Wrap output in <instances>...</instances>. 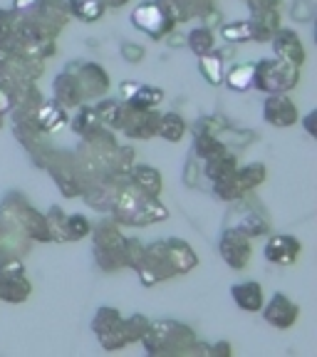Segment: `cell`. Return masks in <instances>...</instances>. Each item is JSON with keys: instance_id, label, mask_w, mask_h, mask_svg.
Wrapping results in <instances>:
<instances>
[{"instance_id": "4", "label": "cell", "mask_w": 317, "mask_h": 357, "mask_svg": "<svg viewBox=\"0 0 317 357\" xmlns=\"http://www.w3.org/2000/svg\"><path fill=\"white\" fill-rule=\"evenodd\" d=\"M92 256L100 271L105 273H117L127 268V256H124V245L127 236L119 231L114 221H102L92 226Z\"/></svg>"}, {"instance_id": "11", "label": "cell", "mask_w": 317, "mask_h": 357, "mask_svg": "<svg viewBox=\"0 0 317 357\" xmlns=\"http://www.w3.org/2000/svg\"><path fill=\"white\" fill-rule=\"evenodd\" d=\"M28 22H33L35 28H40L45 35L57 40V35L65 30L67 20H70V10H67L65 0H38L30 10L20 13Z\"/></svg>"}, {"instance_id": "53", "label": "cell", "mask_w": 317, "mask_h": 357, "mask_svg": "<svg viewBox=\"0 0 317 357\" xmlns=\"http://www.w3.org/2000/svg\"><path fill=\"white\" fill-rule=\"evenodd\" d=\"M3 124H6V114H0V129H3Z\"/></svg>"}, {"instance_id": "3", "label": "cell", "mask_w": 317, "mask_h": 357, "mask_svg": "<svg viewBox=\"0 0 317 357\" xmlns=\"http://www.w3.org/2000/svg\"><path fill=\"white\" fill-rule=\"evenodd\" d=\"M0 221L10 223L13 229L20 231L30 243H52L45 213H40L38 208H35L22 194H17V191H8L6 199L0 201Z\"/></svg>"}, {"instance_id": "7", "label": "cell", "mask_w": 317, "mask_h": 357, "mask_svg": "<svg viewBox=\"0 0 317 357\" xmlns=\"http://www.w3.org/2000/svg\"><path fill=\"white\" fill-rule=\"evenodd\" d=\"M129 20H132L134 30H139V33H144L146 38L156 40V43L164 40L173 28H176V22H173V17L167 13V8L162 6V0H146V3H139V6L132 10Z\"/></svg>"}, {"instance_id": "48", "label": "cell", "mask_w": 317, "mask_h": 357, "mask_svg": "<svg viewBox=\"0 0 317 357\" xmlns=\"http://www.w3.org/2000/svg\"><path fill=\"white\" fill-rule=\"evenodd\" d=\"M13 107H15V97H13L3 84H0V114H8Z\"/></svg>"}, {"instance_id": "32", "label": "cell", "mask_w": 317, "mask_h": 357, "mask_svg": "<svg viewBox=\"0 0 317 357\" xmlns=\"http://www.w3.org/2000/svg\"><path fill=\"white\" fill-rule=\"evenodd\" d=\"M70 127H72V132L77 134L79 139H84V137H89L92 132H97L100 127H105V124L100 122V117H97V112L92 109L89 105H79L77 107V114L75 117H70Z\"/></svg>"}, {"instance_id": "28", "label": "cell", "mask_w": 317, "mask_h": 357, "mask_svg": "<svg viewBox=\"0 0 317 357\" xmlns=\"http://www.w3.org/2000/svg\"><path fill=\"white\" fill-rule=\"evenodd\" d=\"M265 178H268V167L261 162L245 164V167L235 169V181H238L240 191H243L245 196L251 194L253 189H258L261 184H265Z\"/></svg>"}, {"instance_id": "18", "label": "cell", "mask_w": 317, "mask_h": 357, "mask_svg": "<svg viewBox=\"0 0 317 357\" xmlns=\"http://www.w3.org/2000/svg\"><path fill=\"white\" fill-rule=\"evenodd\" d=\"M159 119H162V112L159 107L156 109H134V114L129 117V122L124 124L122 134L129 139H139L149 142L156 137V129H159Z\"/></svg>"}, {"instance_id": "1", "label": "cell", "mask_w": 317, "mask_h": 357, "mask_svg": "<svg viewBox=\"0 0 317 357\" xmlns=\"http://www.w3.org/2000/svg\"><path fill=\"white\" fill-rule=\"evenodd\" d=\"M141 347L151 357H191V355H208V345L199 340L194 328L178 320L164 318L151 320V328L141 337Z\"/></svg>"}, {"instance_id": "31", "label": "cell", "mask_w": 317, "mask_h": 357, "mask_svg": "<svg viewBox=\"0 0 317 357\" xmlns=\"http://www.w3.org/2000/svg\"><path fill=\"white\" fill-rule=\"evenodd\" d=\"M70 17H77L79 22H97L102 20L107 6L105 0H65Z\"/></svg>"}, {"instance_id": "17", "label": "cell", "mask_w": 317, "mask_h": 357, "mask_svg": "<svg viewBox=\"0 0 317 357\" xmlns=\"http://www.w3.org/2000/svg\"><path fill=\"white\" fill-rule=\"evenodd\" d=\"M270 45H273V52L275 57L280 60L290 62V65L302 67L307 62V52H305V45H302L300 35L295 30L290 28H280L278 33L270 38Z\"/></svg>"}, {"instance_id": "51", "label": "cell", "mask_w": 317, "mask_h": 357, "mask_svg": "<svg viewBox=\"0 0 317 357\" xmlns=\"http://www.w3.org/2000/svg\"><path fill=\"white\" fill-rule=\"evenodd\" d=\"M132 0H105V6L107 8H124V6H129Z\"/></svg>"}, {"instance_id": "23", "label": "cell", "mask_w": 317, "mask_h": 357, "mask_svg": "<svg viewBox=\"0 0 317 357\" xmlns=\"http://www.w3.org/2000/svg\"><path fill=\"white\" fill-rule=\"evenodd\" d=\"M231 298L233 303L245 312H261L265 296H263V285L256 280H245V283H235L231 288Z\"/></svg>"}, {"instance_id": "50", "label": "cell", "mask_w": 317, "mask_h": 357, "mask_svg": "<svg viewBox=\"0 0 317 357\" xmlns=\"http://www.w3.org/2000/svg\"><path fill=\"white\" fill-rule=\"evenodd\" d=\"M167 38H169V45H171V47H176V45H184V43H186L184 35H176V33H173V30L167 35Z\"/></svg>"}, {"instance_id": "22", "label": "cell", "mask_w": 317, "mask_h": 357, "mask_svg": "<svg viewBox=\"0 0 317 357\" xmlns=\"http://www.w3.org/2000/svg\"><path fill=\"white\" fill-rule=\"evenodd\" d=\"M248 25H251V43H270V38L283 28L280 25V10L251 13Z\"/></svg>"}, {"instance_id": "38", "label": "cell", "mask_w": 317, "mask_h": 357, "mask_svg": "<svg viewBox=\"0 0 317 357\" xmlns=\"http://www.w3.org/2000/svg\"><path fill=\"white\" fill-rule=\"evenodd\" d=\"M45 221H47L50 241H55V243H67V231H65L67 213L62 211L60 206H50L47 211H45Z\"/></svg>"}, {"instance_id": "47", "label": "cell", "mask_w": 317, "mask_h": 357, "mask_svg": "<svg viewBox=\"0 0 317 357\" xmlns=\"http://www.w3.org/2000/svg\"><path fill=\"white\" fill-rule=\"evenodd\" d=\"M208 355H213V357H231V355H233V347H231V342L221 340V342H216V345H208Z\"/></svg>"}, {"instance_id": "35", "label": "cell", "mask_w": 317, "mask_h": 357, "mask_svg": "<svg viewBox=\"0 0 317 357\" xmlns=\"http://www.w3.org/2000/svg\"><path fill=\"white\" fill-rule=\"evenodd\" d=\"M226 151V144L218 139L216 134L211 132H194V154H199L203 162L211 159L216 154H223Z\"/></svg>"}, {"instance_id": "41", "label": "cell", "mask_w": 317, "mask_h": 357, "mask_svg": "<svg viewBox=\"0 0 317 357\" xmlns=\"http://www.w3.org/2000/svg\"><path fill=\"white\" fill-rule=\"evenodd\" d=\"M65 231H67V241L87 238L92 234V223H89V218L84 213H67Z\"/></svg>"}, {"instance_id": "46", "label": "cell", "mask_w": 317, "mask_h": 357, "mask_svg": "<svg viewBox=\"0 0 317 357\" xmlns=\"http://www.w3.org/2000/svg\"><path fill=\"white\" fill-rule=\"evenodd\" d=\"M251 13H263V10H280L283 0H245Z\"/></svg>"}, {"instance_id": "8", "label": "cell", "mask_w": 317, "mask_h": 357, "mask_svg": "<svg viewBox=\"0 0 317 357\" xmlns=\"http://www.w3.org/2000/svg\"><path fill=\"white\" fill-rule=\"evenodd\" d=\"M45 172L50 174L55 186L60 189V194L65 199H77L79 191H82V181H79V169L75 162V151H52L47 164H45Z\"/></svg>"}, {"instance_id": "14", "label": "cell", "mask_w": 317, "mask_h": 357, "mask_svg": "<svg viewBox=\"0 0 317 357\" xmlns=\"http://www.w3.org/2000/svg\"><path fill=\"white\" fill-rule=\"evenodd\" d=\"M261 312L270 328L290 330L297 323V318H300V305L290 296H285V293H275L270 301L263 303Z\"/></svg>"}, {"instance_id": "24", "label": "cell", "mask_w": 317, "mask_h": 357, "mask_svg": "<svg viewBox=\"0 0 317 357\" xmlns=\"http://www.w3.org/2000/svg\"><path fill=\"white\" fill-rule=\"evenodd\" d=\"M129 181L139 191H144L146 196H159L164 189L162 172L149 167V164H134L132 172H129Z\"/></svg>"}, {"instance_id": "5", "label": "cell", "mask_w": 317, "mask_h": 357, "mask_svg": "<svg viewBox=\"0 0 317 357\" xmlns=\"http://www.w3.org/2000/svg\"><path fill=\"white\" fill-rule=\"evenodd\" d=\"M300 84V67L290 65L280 57H263L256 60L253 70V87L263 95H288Z\"/></svg>"}, {"instance_id": "43", "label": "cell", "mask_w": 317, "mask_h": 357, "mask_svg": "<svg viewBox=\"0 0 317 357\" xmlns=\"http://www.w3.org/2000/svg\"><path fill=\"white\" fill-rule=\"evenodd\" d=\"M124 256H127V268L137 271L144 258V243L139 238H127V245H124Z\"/></svg>"}, {"instance_id": "39", "label": "cell", "mask_w": 317, "mask_h": 357, "mask_svg": "<svg viewBox=\"0 0 317 357\" xmlns=\"http://www.w3.org/2000/svg\"><path fill=\"white\" fill-rule=\"evenodd\" d=\"M235 229H240L243 234H248L251 238H256V236H265L268 231H270V223H268V218H263L258 211H243V216H240L238 226Z\"/></svg>"}, {"instance_id": "34", "label": "cell", "mask_w": 317, "mask_h": 357, "mask_svg": "<svg viewBox=\"0 0 317 357\" xmlns=\"http://www.w3.org/2000/svg\"><path fill=\"white\" fill-rule=\"evenodd\" d=\"M134 164H137L134 146L117 144V149H114V154H111V159H109V169H107V174L119 176V178H129V172H132Z\"/></svg>"}, {"instance_id": "2", "label": "cell", "mask_w": 317, "mask_h": 357, "mask_svg": "<svg viewBox=\"0 0 317 357\" xmlns=\"http://www.w3.org/2000/svg\"><path fill=\"white\" fill-rule=\"evenodd\" d=\"M109 216L117 226H151L167 221L169 208L159 201V196H146L132 181H127L114 194Z\"/></svg>"}, {"instance_id": "6", "label": "cell", "mask_w": 317, "mask_h": 357, "mask_svg": "<svg viewBox=\"0 0 317 357\" xmlns=\"http://www.w3.org/2000/svg\"><path fill=\"white\" fill-rule=\"evenodd\" d=\"M33 296V283L25 275V263L15 256H0V301L20 305Z\"/></svg>"}, {"instance_id": "29", "label": "cell", "mask_w": 317, "mask_h": 357, "mask_svg": "<svg viewBox=\"0 0 317 357\" xmlns=\"http://www.w3.org/2000/svg\"><path fill=\"white\" fill-rule=\"evenodd\" d=\"M253 70H256V62L233 65L229 73L223 75V84H226L231 92H248V89H253Z\"/></svg>"}, {"instance_id": "33", "label": "cell", "mask_w": 317, "mask_h": 357, "mask_svg": "<svg viewBox=\"0 0 317 357\" xmlns=\"http://www.w3.org/2000/svg\"><path fill=\"white\" fill-rule=\"evenodd\" d=\"M186 45H189V50L196 57H203L208 52H213V47H216V33H213V28L199 25V28H194L186 35Z\"/></svg>"}, {"instance_id": "44", "label": "cell", "mask_w": 317, "mask_h": 357, "mask_svg": "<svg viewBox=\"0 0 317 357\" xmlns=\"http://www.w3.org/2000/svg\"><path fill=\"white\" fill-rule=\"evenodd\" d=\"M17 17H20V13L13 10V8H0V38H8V35L15 33Z\"/></svg>"}, {"instance_id": "37", "label": "cell", "mask_w": 317, "mask_h": 357, "mask_svg": "<svg viewBox=\"0 0 317 357\" xmlns=\"http://www.w3.org/2000/svg\"><path fill=\"white\" fill-rule=\"evenodd\" d=\"M199 70L201 75H203V79H206L211 87H218V84H223V60L221 55H213V52H208V55L199 57Z\"/></svg>"}, {"instance_id": "42", "label": "cell", "mask_w": 317, "mask_h": 357, "mask_svg": "<svg viewBox=\"0 0 317 357\" xmlns=\"http://www.w3.org/2000/svg\"><path fill=\"white\" fill-rule=\"evenodd\" d=\"M221 38L226 43H251V25H248V20L226 22L221 28Z\"/></svg>"}, {"instance_id": "49", "label": "cell", "mask_w": 317, "mask_h": 357, "mask_svg": "<svg viewBox=\"0 0 317 357\" xmlns=\"http://www.w3.org/2000/svg\"><path fill=\"white\" fill-rule=\"evenodd\" d=\"M35 3H38V0H13V10L25 13V10H30V8H33Z\"/></svg>"}, {"instance_id": "27", "label": "cell", "mask_w": 317, "mask_h": 357, "mask_svg": "<svg viewBox=\"0 0 317 357\" xmlns=\"http://www.w3.org/2000/svg\"><path fill=\"white\" fill-rule=\"evenodd\" d=\"M235 169H238V159H235L229 149L223 151V154H216L203 162V174H206V178L211 181V184L213 181H221V178L233 176Z\"/></svg>"}, {"instance_id": "16", "label": "cell", "mask_w": 317, "mask_h": 357, "mask_svg": "<svg viewBox=\"0 0 317 357\" xmlns=\"http://www.w3.org/2000/svg\"><path fill=\"white\" fill-rule=\"evenodd\" d=\"M302 253V243L300 238L290 234H275L265 241L263 245V256L268 258L275 266H295L297 258Z\"/></svg>"}, {"instance_id": "40", "label": "cell", "mask_w": 317, "mask_h": 357, "mask_svg": "<svg viewBox=\"0 0 317 357\" xmlns=\"http://www.w3.org/2000/svg\"><path fill=\"white\" fill-rule=\"evenodd\" d=\"M213 196H216L218 201H226V204H233V201L245 199L238 181H235V174L229 178H221V181H213Z\"/></svg>"}, {"instance_id": "15", "label": "cell", "mask_w": 317, "mask_h": 357, "mask_svg": "<svg viewBox=\"0 0 317 357\" xmlns=\"http://www.w3.org/2000/svg\"><path fill=\"white\" fill-rule=\"evenodd\" d=\"M263 119L270 127L288 129L300 122V112L288 95H268L265 102H263Z\"/></svg>"}, {"instance_id": "45", "label": "cell", "mask_w": 317, "mask_h": 357, "mask_svg": "<svg viewBox=\"0 0 317 357\" xmlns=\"http://www.w3.org/2000/svg\"><path fill=\"white\" fill-rule=\"evenodd\" d=\"M119 50H122L124 60L132 62V65H137V62H141V60H144V55H146L144 47H141V45H134V43H129V40H124L122 47H119Z\"/></svg>"}, {"instance_id": "21", "label": "cell", "mask_w": 317, "mask_h": 357, "mask_svg": "<svg viewBox=\"0 0 317 357\" xmlns=\"http://www.w3.org/2000/svg\"><path fill=\"white\" fill-rule=\"evenodd\" d=\"M122 100L134 109H156L164 102V89L151 84H122Z\"/></svg>"}, {"instance_id": "12", "label": "cell", "mask_w": 317, "mask_h": 357, "mask_svg": "<svg viewBox=\"0 0 317 357\" xmlns=\"http://www.w3.org/2000/svg\"><path fill=\"white\" fill-rule=\"evenodd\" d=\"M218 253L226 261V266L233 268V271H245L248 263L253 258V243L251 236L243 234L235 226H226L218 238Z\"/></svg>"}, {"instance_id": "13", "label": "cell", "mask_w": 317, "mask_h": 357, "mask_svg": "<svg viewBox=\"0 0 317 357\" xmlns=\"http://www.w3.org/2000/svg\"><path fill=\"white\" fill-rule=\"evenodd\" d=\"M13 137H15L17 144L30 154L35 167L45 169L50 154L55 151V146H52V142H50V134L42 132V129L35 127V124H13Z\"/></svg>"}, {"instance_id": "9", "label": "cell", "mask_w": 317, "mask_h": 357, "mask_svg": "<svg viewBox=\"0 0 317 357\" xmlns=\"http://www.w3.org/2000/svg\"><path fill=\"white\" fill-rule=\"evenodd\" d=\"M65 70L75 75L79 89H82L84 102H87V100H100V97H105L107 92H109V87H111L109 73H107L100 62L72 60V62H67Z\"/></svg>"}, {"instance_id": "36", "label": "cell", "mask_w": 317, "mask_h": 357, "mask_svg": "<svg viewBox=\"0 0 317 357\" xmlns=\"http://www.w3.org/2000/svg\"><path fill=\"white\" fill-rule=\"evenodd\" d=\"M151 328V318H146L144 312H134L132 318H122V330L127 342H141V337L146 335V330Z\"/></svg>"}, {"instance_id": "26", "label": "cell", "mask_w": 317, "mask_h": 357, "mask_svg": "<svg viewBox=\"0 0 317 357\" xmlns=\"http://www.w3.org/2000/svg\"><path fill=\"white\" fill-rule=\"evenodd\" d=\"M30 251V241L15 231L10 223L0 221V256H15L22 258Z\"/></svg>"}, {"instance_id": "25", "label": "cell", "mask_w": 317, "mask_h": 357, "mask_svg": "<svg viewBox=\"0 0 317 357\" xmlns=\"http://www.w3.org/2000/svg\"><path fill=\"white\" fill-rule=\"evenodd\" d=\"M35 119H38V127L42 129V132H47V134L60 132V129L70 122V117H67V109L57 105L55 100H42V105L38 107V114H35Z\"/></svg>"}, {"instance_id": "10", "label": "cell", "mask_w": 317, "mask_h": 357, "mask_svg": "<svg viewBox=\"0 0 317 357\" xmlns=\"http://www.w3.org/2000/svg\"><path fill=\"white\" fill-rule=\"evenodd\" d=\"M89 328H92L95 337L100 340L102 350L117 352L129 345L127 337H124V330H122V312H119L117 307L102 305L100 310L95 312V318H92V325H89Z\"/></svg>"}, {"instance_id": "52", "label": "cell", "mask_w": 317, "mask_h": 357, "mask_svg": "<svg viewBox=\"0 0 317 357\" xmlns=\"http://www.w3.org/2000/svg\"><path fill=\"white\" fill-rule=\"evenodd\" d=\"M312 119H315V112H310V114L305 117V127H307V132H310V134H315V129H312Z\"/></svg>"}, {"instance_id": "30", "label": "cell", "mask_w": 317, "mask_h": 357, "mask_svg": "<svg viewBox=\"0 0 317 357\" xmlns=\"http://www.w3.org/2000/svg\"><path fill=\"white\" fill-rule=\"evenodd\" d=\"M186 132H189V124H186V119L181 117L178 112H167V114H162V119H159L156 137H162V139L176 144V142L184 139Z\"/></svg>"}, {"instance_id": "19", "label": "cell", "mask_w": 317, "mask_h": 357, "mask_svg": "<svg viewBox=\"0 0 317 357\" xmlns=\"http://www.w3.org/2000/svg\"><path fill=\"white\" fill-rule=\"evenodd\" d=\"M162 245H164V251H167L169 263H171L173 271H176V275L191 273V271L199 266V256H196V251L184 238L167 236V238H162Z\"/></svg>"}, {"instance_id": "20", "label": "cell", "mask_w": 317, "mask_h": 357, "mask_svg": "<svg viewBox=\"0 0 317 357\" xmlns=\"http://www.w3.org/2000/svg\"><path fill=\"white\" fill-rule=\"evenodd\" d=\"M52 100H55L60 107H65V109H75V107L84 105L82 89H79V84L72 73L62 70V73L52 79Z\"/></svg>"}]
</instances>
